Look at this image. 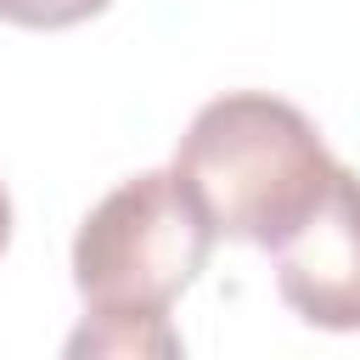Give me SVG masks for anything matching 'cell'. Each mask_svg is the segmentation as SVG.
Wrapping results in <instances>:
<instances>
[{
  "instance_id": "4",
  "label": "cell",
  "mask_w": 360,
  "mask_h": 360,
  "mask_svg": "<svg viewBox=\"0 0 360 360\" xmlns=\"http://www.w3.org/2000/svg\"><path fill=\"white\" fill-rule=\"evenodd\" d=\"M68 354H180V338L169 321L84 315V326L68 338Z\"/></svg>"
},
{
  "instance_id": "6",
  "label": "cell",
  "mask_w": 360,
  "mask_h": 360,
  "mask_svg": "<svg viewBox=\"0 0 360 360\" xmlns=\"http://www.w3.org/2000/svg\"><path fill=\"white\" fill-rule=\"evenodd\" d=\"M6 242H11V197L0 186V253H6Z\"/></svg>"
},
{
  "instance_id": "5",
  "label": "cell",
  "mask_w": 360,
  "mask_h": 360,
  "mask_svg": "<svg viewBox=\"0 0 360 360\" xmlns=\"http://www.w3.org/2000/svg\"><path fill=\"white\" fill-rule=\"evenodd\" d=\"M112 0H0V22L17 28H73L96 11H107Z\"/></svg>"
},
{
  "instance_id": "1",
  "label": "cell",
  "mask_w": 360,
  "mask_h": 360,
  "mask_svg": "<svg viewBox=\"0 0 360 360\" xmlns=\"http://www.w3.org/2000/svg\"><path fill=\"white\" fill-rule=\"evenodd\" d=\"M338 158L321 129L281 96L231 90L208 101L180 135L174 174L191 186L219 236L281 248L332 191Z\"/></svg>"
},
{
  "instance_id": "3",
  "label": "cell",
  "mask_w": 360,
  "mask_h": 360,
  "mask_svg": "<svg viewBox=\"0 0 360 360\" xmlns=\"http://www.w3.org/2000/svg\"><path fill=\"white\" fill-rule=\"evenodd\" d=\"M276 292L309 326L360 332V174L338 169L326 202L276 248Z\"/></svg>"
},
{
  "instance_id": "2",
  "label": "cell",
  "mask_w": 360,
  "mask_h": 360,
  "mask_svg": "<svg viewBox=\"0 0 360 360\" xmlns=\"http://www.w3.org/2000/svg\"><path fill=\"white\" fill-rule=\"evenodd\" d=\"M214 219L174 169H146L107 191L73 236V287L84 315L169 321V304L214 253Z\"/></svg>"
}]
</instances>
